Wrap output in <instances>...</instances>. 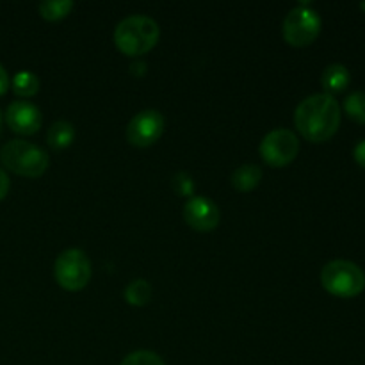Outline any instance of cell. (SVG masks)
I'll return each mask as SVG.
<instances>
[{
  "mask_svg": "<svg viewBox=\"0 0 365 365\" xmlns=\"http://www.w3.org/2000/svg\"><path fill=\"white\" fill-rule=\"evenodd\" d=\"M294 125L307 141H328L334 138L341 125V106L327 93L307 96L296 107Z\"/></svg>",
  "mask_w": 365,
  "mask_h": 365,
  "instance_id": "1",
  "label": "cell"
},
{
  "mask_svg": "<svg viewBox=\"0 0 365 365\" xmlns=\"http://www.w3.org/2000/svg\"><path fill=\"white\" fill-rule=\"evenodd\" d=\"M160 29L153 18L132 14L121 20L114 29V43L118 50L128 57H141L155 48Z\"/></svg>",
  "mask_w": 365,
  "mask_h": 365,
  "instance_id": "2",
  "label": "cell"
},
{
  "mask_svg": "<svg viewBox=\"0 0 365 365\" xmlns=\"http://www.w3.org/2000/svg\"><path fill=\"white\" fill-rule=\"evenodd\" d=\"M0 160L13 173L27 178H39L50 166L48 153L34 143L13 139L0 148Z\"/></svg>",
  "mask_w": 365,
  "mask_h": 365,
  "instance_id": "3",
  "label": "cell"
},
{
  "mask_svg": "<svg viewBox=\"0 0 365 365\" xmlns=\"http://www.w3.org/2000/svg\"><path fill=\"white\" fill-rule=\"evenodd\" d=\"M321 285L337 298H355L365 289V273L351 260L337 259L328 262L321 271Z\"/></svg>",
  "mask_w": 365,
  "mask_h": 365,
  "instance_id": "4",
  "label": "cell"
},
{
  "mask_svg": "<svg viewBox=\"0 0 365 365\" xmlns=\"http://www.w3.org/2000/svg\"><path fill=\"white\" fill-rule=\"evenodd\" d=\"M53 277L61 289L78 292L91 280V262L82 250H64L53 262Z\"/></svg>",
  "mask_w": 365,
  "mask_h": 365,
  "instance_id": "5",
  "label": "cell"
},
{
  "mask_svg": "<svg viewBox=\"0 0 365 365\" xmlns=\"http://www.w3.org/2000/svg\"><path fill=\"white\" fill-rule=\"evenodd\" d=\"M321 25L323 21H321L317 11L307 6H299L287 13L284 25H282V34L289 45L302 48V46H309L316 41L321 32Z\"/></svg>",
  "mask_w": 365,
  "mask_h": 365,
  "instance_id": "6",
  "label": "cell"
},
{
  "mask_svg": "<svg viewBox=\"0 0 365 365\" xmlns=\"http://www.w3.org/2000/svg\"><path fill=\"white\" fill-rule=\"evenodd\" d=\"M260 157L271 168L289 166L298 157L299 139L287 128L271 130L260 143Z\"/></svg>",
  "mask_w": 365,
  "mask_h": 365,
  "instance_id": "7",
  "label": "cell"
},
{
  "mask_svg": "<svg viewBox=\"0 0 365 365\" xmlns=\"http://www.w3.org/2000/svg\"><path fill=\"white\" fill-rule=\"evenodd\" d=\"M164 116L155 109H146L135 114L127 125V141L135 148H148L155 145L164 132Z\"/></svg>",
  "mask_w": 365,
  "mask_h": 365,
  "instance_id": "8",
  "label": "cell"
},
{
  "mask_svg": "<svg viewBox=\"0 0 365 365\" xmlns=\"http://www.w3.org/2000/svg\"><path fill=\"white\" fill-rule=\"evenodd\" d=\"M184 220L192 230L212 232L221 221V212L212 200L205 196H191L184 205Z\"/></svg>",
  "mask_w": 365,
  "mask_h": 365,
  "instance_id": "9",
  "label": "cell"
},
{
  "mask_svg": "<svg viewBox=\"0 0 365 365\" xmlns=\"http://www.w3.org/2000/svg\"><path fill=\"white\" fill-rule=\"evenodd\" d=\"M6 123L20 135H34L41 128V110L27 100H16L6 110Z\"/></svg>",
  "mask_w": 365,
  "mask_h": 365,
  "instance_id": "10",
  "label": "cell"
},
{
  "mask_svg": "<svg viewBox=\"0 0 365 365\" xmlns=\"http://www.w3.org/2000/svg\"><path fill=\"white\" fill-rule=\"evenodd\" d=\"M351 82V73L344 64H330L324 68L323 75H321V86H323L324 93L334 96L335 93H342Z\"/></svg>",
  "mask_w": 365,
  "mask_h": 365,
  "instance_id": "11",
  "label": "cell"
},
{
  "mask_svg": "<svg viewBox=\"0 0 365 365\" xmlns=\"http://www.w3.org/2000/svg\"><path fill=\"white\" fill-rule=\"evenodd\" d=\"M260 182H262V170L257 164H245L232 175V185L239 192L255 191Z\"/></svg>",
  "mask_w": 365,
  "mask_h": 365,
  "instance_id": "12",
  "label": "cell"
},
{
  "mask_svg": "<svg viewBox=\"0 0 365 365\" xmlns=\"http://www.w3.org/2000/svg\"><path fill=\"white\" fill-rule=\"evenodd\" d=\"M75 141V128L70 121H56L50 125L48 134H46V143L53 150H66Z\"/></svg>",
  "mask_w": 365,
  "mask_h": 365,
  "instance_id": "13",
  "label": "cell"
},
{
  "mask_svg": "<svg viewBox=\"0 0 365 365\" xmlns=\"http://www.w3.org/2000/svg\"><path fill=\"white\" fill-rule=\"evenodd\" d=\"M152 285L148 284L143 278H138V280L130 282L127 285V289L123 291V298L128 305L132 307H145L148 305L150 299H152Z\"/></svg>",
  "mask_w": 365,
  "mask_h": 365,
  "instance_id": "14",
  "label": "cell"
},
{
  "mask_svg": "<svg viewBox=\"0 0 365 365\" xmlns=\"http://www.w3.org/2000/svg\"><path fill=\"white\" fill-rule=\"evenodd\" d=\"M11 88L18 96L24 98H31V96L38 95L39 91V78L32 71H18L11 81Z\"/></svg>",
  "mask_w": 365,
  "mask_h": 365,
  "instance_id": "15",
  "label": "cell"
},
{
  "mask_svg": "<svg viewBox=\"0 0 365 365\" xmlns=\"http://www.w3.org/2000/svg\"><path fill=\"white\" fill-rule=\"evenodd\" d=\"M73 9V2L71 0H48V2H41L38 6L39 14L45 18L46 21H59L66 18Z\"/></svg>",
  "mask_w": 365,
  "mask_h": 365,
  "instance_id": "16",
  "label": "cell"
},
{
  "mask_svg": "<svg viewBox=\"0 0 365 365\" xmlns=\"http://www.w3.org/2000/svg\"><path fill=\"white\" fill-rule=\"evenodd\" d=\"M344 110L353 121L356 123H365V93L355 91L346 96Z\"/></svg>",
  "mask_w": 365,
  "mask_h": 365,
  "instance_id": "17",
  "label": "cell"
},
{
  "mask_svg": "<svg viewBox=\"0 0 365 365\" xmlns=\"http://www.w3.org/2000/svg\"><path fill=\"white\" fill-rule=\"evenodd\" d=\"M120 365H166L157 353L148 351V349H139V351L130 353L121 360Z\"/></svg>",
  "mask_w": 365,
  "mask_h": 365,
  "instance_id": "18",
  "label": "cell"
},
{
  "mask_svg": "<svg viewBox=\"0 0 365 365\" xmlns=\"http://www.w3.org/2000/svg\"><path fill=\"white\" fill-rule=\"evenodd\" d=\"M173 189L177 195L180 196H191L192 191H195V184H192V178L189 177L187 173H184V171H180V173H177L173 177Z\"/></svg>",
  "mask_w": 365,
  "mask_h": 365,
  "instance_id": "19",
  "label": "cell"
},
{
  "mask_svg": "<svg viewBox=\"0 0 365 365\" xmlns=\"http://www.w3.org/2000/svg\"><path fill=\"white\" fill-rule=\"evenodd\" d=\"M353 157H355L356 164L362 166L365 170V139H362L360 143H356L355 150H353Z\"/></svg>",
  "mask_w": 365,
  "mask_h": 365,
  "instance_id": "20",
  "label": "cell"
},
{
  "mask_svg": "<svg viewBox=\"0 0 365 365\" xmlns=\"http://www.w3.org/2000/svg\"><path fill=\"white\" fill-rule=\"evenodd\" d=\"M9 187H11L9 177H7L6 171L0 168V202H2V200L7 196V192H9Z\"/></svg>",
  "mask_w": 365,
  "mask_h": 365,
  "instance_id": "21",
  "label": "cell"
},
{
  "mask_svg": "<svg viewBox=\"0 0 365 365\" xmlns=\"http://www.w3.org/2000/svg\"><path fill=\"white\" fill-rule=\"evenodd\" d=\"M11 88V81H9V75H7L6 68L0 64V96L6 95L7 89Z\"/></svg>",
  "mask_w": 365,
  "mask_h": 365,
  "instance_id": "22",
  "label": "cell"
},
{
  "mask_svg": "<svg viewBox=\"0 0 365 365\" xmlns=\"http://www.w3.org/2000/svg\"><path fill=\"white\" fill-rule=\"evenodd\" d=\"M0 132H2V114H0Z\"/></svg>",
  "mask_w": 365,
  "mask_h": 365,
  "instance_id": "23",
  "label": "cell"
},
{
  "mask_svg": "<svg viewBox=\"0 0 365 365\" xmlns=\"http://www.w3.org/2000/svg\"><path fill=\"white\" fill-rule=\"evenodd\" d=\"M360 7H362V9H365V2H362V4H360Z\"/></svg>",
  "mask_w": 365,
  "mask_h": 365,
  "instance_id": "24",
  "label": "cell"
}]
</instances>
